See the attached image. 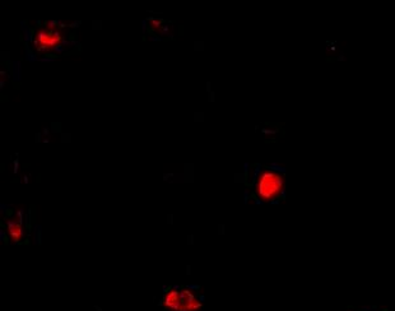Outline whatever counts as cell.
I'll use <instances>...</instances> for the list:
<instances>
[{"instance_id": "cell-1", "label": "cell", "mask_w": 395, "mask_h": 311, "mask_svg": "<svg viewBox=\"0 0 395 311\" xmlns=\"http://www.w3.org/2000/svg\"><path fill=\"white\" fill-rule=\"evenodd\" d=\"M286 188L284 176L277 170H261L256 176L255 194L261 202H273L283 195Z\"/></svg>"}, {"instance_id": "cell-2", "label": "cell", "mask_w": 395, "mask_h": 311, "mask_svg": "<svg viewBox=\"0 0 395 311\" xmlns=\"http://www.w3.org/2000/svg\"><path fill=\"white\" fill-rule=\"evenodd\" d=\"M162 307L166 311H200L202 301L188 288H171L163 295Z\"/></svg>"}, {"instance_id": "cell-3", "label": "cell", "mask_w": 395, "mask_h": 311, "mask_svg": "<svg viewBox=\"0 0 395 311\" xmlns=\"http://www.w3.org/2000/svg\"><path fill=\"white\" fill-rule=\"evenodd\" d=\"M63 34L59 29H50L46 27L37 29L34 36V46L36 51L46 52L51 50H57V46L62 44Z\"/></svg>"}, {"instance_id": "cell-4", "label": "cell", "mask_w": 395, "mask_h": 311, "mask_svg": "<svg viewBox=\"0 0 395 311\" xmlns=\"http://www.w3.org/2000/svg\"><path fill=\"white\" fill-rule=\"evenodd\" d=\"M7 235H8L9 240L12 242H22L26 237V231H24L23 225H22V221H19L18 218H9L7 220Z\"/></svg>"}, {"instance_id": "cell-5", "label": "cell", "mask_w": 395, "mask_h": 311, "mask_svg": "<svg viewBox=\"0 0 395 311\" xmlns=\"http://www.w3.org/2000/svg\"><path fill=\"white\" fill-rule=\"evenodd\" d=\"M149 22H150V26L149 27H152V29L162 28V21H161V19L152 18V19H149Z\"/></svg>"}, {"instance_id": "cell-6", "label": "cell", "mask_w": 395, "mask_h": 311, "mask_svg": "<svg viewBox=\"0 0 395 311\" xmlns=\"http://www.w3.org/2000/svg\"><path fill=\"white\" fill-rule=\"evenodd\" d=\"M18 171V161L14 162V172Z\"/></svg>"}, {"instance_id": "cell-7", "label": "cell", "mask_w": 395, "mask_h": 311, "mask_svg": "<svg viewBox=\"0 0 395 311\" xmlns=\"http://www.w3.org/2000/svg\"><path fill=\"white\" fill-rule=\"evenodd\" d=\"M4 86H6V81L3 79V81L0 82V88H4Z\"/></svg>"}, {"instance_id": "cell-8", "label": "cell", "mask_w": 395, "mask_h": 311, "mask_svg": "<svg viewBox=\"0 0 395 311\" xmlns=\"http://www.w3.org/2000/svg\"><path fill=\"white\" fill-rule=\"evenodd\" d=\"M49 134V129L47 128H44V135H47Z\"/></svg>"}]
</instances>
